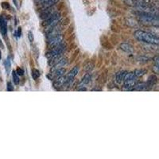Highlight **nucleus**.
I'll return each mask as SVG.
<instances>
[{
	"mask_svg": "<svg viewBox=\"0 0 159 159\" xmlns=\"http://www.w3.org/2000/svg\"><path fill=\"white\" fill-rule=\"evenodd\" d=\"M134 36L139 42H143L150 45H158L159 43V39L157 35L150 32L137 30L134 33Z\"/></svg>",
	"mask_w": 159,
	"mask_h": 159,
	"instance_id": "1",
	"label": "nucleus"
},
{
	"mask_svg": "<svg viewBox=\"0 0 159 159\" xmlns=\"http://www.w3.org/2000/svg\"><path fill=\"white\" fill-rule=\"evenodd\" d=\"M60 20H61V15H60V13H53L49 18L45 20V22H44L43 25L45 27V31L48 32L51 29L57 26L58 22H60Z\"/></svg>",
	"mask_w": 159,
	"mask_h": 159,
	"instance_id": "2",
	"label": "nucleus"
},
{
	"mask_svg": "<svg viewBox=\"0 0 159 159\" xmlns=\"http://www.w3.org/2000/svg\"><path fill=\"white\" fill-rule=\"evenodd\" d=\"M137 79L138 77L134 75V72H127L123 81V88L125 90L131 91L134 85L137 84Z\"/></svg>",
	"mask_w": 159,
	"mask_h": 159,
	"instance_id": "3",
	"label": "nucleus"
},
{
	"mask_svg": "<svg viewBox=\"0 0 159 159\" xmlns=\"http://www.w3.org/2000/svg\"><path fill=\"white\" fill-rule=\"evenodd\" d=\"M140 20L143 23L146 24H150L153 25H158V19H157V15H154V14L151 13H146L143 12V14L139 15Z\"/></svg>",
	"mask_w": 159,
	"mask_h": 159,
	"instance_id": "4",
	"label": "nucleus"
},
{
	"mask_svg": "<svg viewBox=\"0 0 159 159\" xmlns=\"http://www.w3.org/2000/svg\"><path fill=\"white\" fill-rule=\"evenodd\" d=\"M63 36H62L61 34L56 35V36L52 37V38H49V41H48V45H49V49H52V48H55L58 45H61L63 43Z\"/></svg>",
	"mask_w": 159,
	"mask_h": 159,
	"instance_id": "5",
	"label": "nucleus"
},
{
	"mask_svg": "<svg viewBox=\"0 0 159 159\" xmlns=\"http://www.w3.org/2000/svg\"><path fill=\"white\" fill-rule=\"evenodd\" d=\"M67 77H66V75L65 76H60V77H58L57 79L55 80L54 82H53V86H54L56 89H61V88L64 87L65 85H67Z\"/></svg>",
	"mask_w": 159,
	"mask_h": 159,
	"instance_id": "6",
	"label": "nucleus"
},
{
	"mask_svg": "<svg viewBox=\"0 0 159 159\" xmlns=\"http://www.w3.org/2000/svg\"><path fill=\"white\" fill-rule=\"evenodd\" d=\"M53 13L55 12L53 11V10H52V7L45 8V9H42V13H41V15H40V18L43 20H46L47 18H49Z\"/></svg>",
	"mask_w": 159,
	"mask_h": 159,
	"instance_id": "7",
	"label": "nucleus"
},
{
	"mask_svg": "<svg viewBox=\"0 0 159 159\" xmlns=\"http://www.w3.org/2000/svg\"><path fill=\"white\" fill-rule=\"evenodd\" d=\"M78 72H79V67H78V66H75V67L73 68V69H72L67 75H66V77H67V80H68L67 84H70L71 82L73 80V79H74V78L76 77V75H77Z\"/></svg>",
	"mask_w": 159,
	"mask_h": 159,
	"instance_id": "8",
	"label": "nucleus"
},
{
	"mask_svg": "<svg viewBox=\"0 0 159 159\" xmlns=\"http://www.w3.org/2000/svg\"><path fill=\"white\" fill-rule=\"evenodd\" d=\"M0 32L2 36H6L7 34V25L5 18L2 15L0 16Z\"/></svg>",
	"mask_w": 159,
	"mask_h": 159,
	"instance_id": "9",
	"label": "nucleus"
},
{
	"mask_svg": "<svg viewBox=\"0 0 159 159\" xmlns=\"http://www.w3.org/2000/svg\"><path fill=\"white\" fill-rule=\"evenodd\" d=\"M67 63V59H65V58H63V59H60L56 64H54V67H52V69H51V72H54L55 71H57V69H61L66 65Z\"/></svg>",
	"mask_w": 159,
	"mask_h": 159,
	"instance_id": "10",
	"label": "nucleus"
},
{
	"mask_svg": "<svg viewBox=\"0 0 159 159\" xmlns=\"http://www.w3.org/2000/svg\"><path fill=\"white\" fill-rule=\"evenodd\" d=\"M157 77H156L155 76H154V75L150 76V77L148 78V80H147V82L146 83L147 89H150V88L154 87V85L157 83Z\"/></svg>",
	"mask_w": 159,
	"mask_h": 159,
	"instance_id": "11",
	"label": "nucleus"
},
{
	"mask_svg": "<svg viewBox=\"0 0 159 159\" xmlns=\"http://www.w3.org/2000/svg\"><path fill=\"white\" fill-rule=\"evenodd\" d=\"M120 49H121L122 50L124 51V52H127V53H130V54H131V53L134 52V49H133V47H132L130 45L127 43L121 44V45H120Z\"/></svg>",
	"mask_w": 159,
	"mask_h": 159,
	"instance_id": "12",
	"label": "nucleus"
},
{
	"mask_svg": "<svg viewBox=\"0 0 159 159\" xmlns=\"http://www.w3.org/2000/svg\"><path fill=\"white\" fill-rule=\"evenodd\" d=\"M127 72H119L116 76V80L118 84H121L124 81L125 76L127 75Z\"/></svg>",
	"mask_w": 159,
	"mask_h": 159,
	"instance_id": "13",
	"label": "nucleus"
},
{
	"mask_svg": "<svg viewBox=\"0 0 159 159\" xmlns=\"http://www.w3.org/2000/svg\"><path fill=\"white\" fill-rule=\"evenodd\" d=\"M91 79H92V76H91V75L89 74V73H87V74L84 76V78L82 79L81 82H80V84H79V86L80 87H84V85H87L90 83Z\"/></svg>",
	"mask_w": 159,
	"mask_h": 159,
	"instance_id": "14",
	"label": "nucleus"
},
{
	"mask_svg": "<svg viewBox=\"0 0 159 159\" xmlns=\"http://www.w3.org/2000/svg\"><path fill=\"white\" fill-rule=\"evenodd\" d=\"M147 90V86H146V83H139L136 84L134 86V88L131 89V91H143Z\"/></svg>",
	"mask_w": 159,
	"mask_h": 159,
	"instance_id": "15",
	"label": "nucleus"
},
{
	"mask_svg": "<svg viewBox=\"0 0 159 159\" xmlns=\"http://www.w3.org/2000/svg\"><path fill=\"white\" fill-rule=\"evenodd\" d=\"M59 2V0H48L47 2L44 3L43 5L42 6V9H45V8L50 7H53L55 4H57Z\"/></svg>",
	"mask_w": 159,
	"mask_h": 159,
	"instance_id": "16",
	"label": "nucleus"
},
{
	"mask_svg": "<svg viewBox=\"0 0 159 159\" xmlns=\"http://www.w3.org/2000/svg\"><path fill=\"white\" fill-rule=\"evenodd\" d=\"M65 72V69H63V68H61V69H57V71H55L54 72H52V73H51V74H53V76H52V77H60V76H63L64 73Z\"/></svg>",
	"mask_w": 159,
	"mask_h": 159,
	"instance_id": "17",
	"label": "nucleus"
},
{
	"mask_svg": "<svg viewBox=\"0 0 159 159\" xmlns=\"http://www.w3.org/2000/svg\"><path fill=\"white\" fill-rule=\"evenodd\" d=\"M134 73L137 77H141L147 73V71L144 70V69H137V70L134 71Z\"/></svg>",
	"mask_w": 159,
	"mask_h": 159,
	"instance_id": "18",
	"label": "nucleus"
},
{
	"mask_svg": "<svg viewBox=\"0 0 159 159\" xmlns=\"http://www.w3.org/2000/svg\"><path fill=\"white\" fill-rule=\"evenodd\" d=\"M4 65H5L6 68V71L7 72H9L10 70H11V61H10V58H7L5 60V61H4Z\"/></svg>",
	"mask_w": 159,
	"mask_h": 159,
	"instance_id": "19",
	"label": "nucleus"
},
{
	"mask_svg": "<svg viewBox=\"0 0 159 159\" xmlns=\"http://www.w3.org/2000/svg\"><path fill=\"white\" fill-rule=\"evenodd\" d=\"M32 72L31 75H32V77L34 80H37L40 76V72L38 70V69H33L32 72Z\"/></svg>",
	"mask_w": 159,
	"mask_h": 159,
	"instance_id": "20",
	"label": "nucleus"
},
{
	"mask_svg": "<svg viewBox=\"0 0 159 159\" xmlns=\"http://www.w3.org/2000/svg\"><path fill=\"white\" fill-rule=\"evenodd\" d=\"M12 76H13V81L15 84H19V77H18V75L17 74L15 71H13L12 72Z\"/></svg>",
	"mask_w": 159,
	"mask_h": 159,
	"instance_id": "21",
	"label": "nucleus"
},
{
	"mask_svg": "<svg viewBox=\"0 0 159 159\" xmlns=\"http://www.w3.org/2000/svg\"><path fill=\"white\" fill-rule=\"evenodd\" d=\"M154 63H155V66H154V68H155V72H158V57H155V60H154Z\"/></svg>",
	"mask_w": 159,
	"mask_h": 159,
	"instance_id": "22",
	"label": "nucleus"
},
{
	"mask_svg": "<svg viewBox=\"0 0 159 159\" xmlns=\"http://www.w3.org/2000/svg\"><path fill=\"white\" fill-rule=\"evenodd\" d=\"M48 0H34V2L36 4H38V5H43L44 3L47 2Z\"/></svg>",
	"mask_w": 159,
	"mask_h": 159,
	"instance_id": "23",
	"label": "nucleus"
},
{
	"mask_svg": "<svg viewBox=\"0 0 159 159\" xmlns=\"http://www.w3.org/2000/svg\"><path fill=\"white\" fill-rule=\"evenodd\" d=\"M16 73L18 75V76H23L24 71L22 70L21 68H18V69H17V71H16Z\"/></svg>",
	"mask_w": 159,
	"mask_h": 159,
	"instance_id": "24",
	"label": "nucleus"
},
{
	"mask_svg": "<svg viewBox=\"0 0 159 159\" xmlns=\"http://www.w3.org/2000/svg\"><path fill=\"white\" fill-rule=\"evenodd\" d=\"M28 38H29L30 42H32L33 41H34V36H33L32 31H30V32L28 33Z\"/></svg>",
	"mask_w": 159,
	"mask_h": 159,
	"instance_id": "25",
	"label": "nucleus"
},
{
	"mask_svg": "<svg viewBox=\"0 0 159 159\" xmlns=\"http://www.w3.org/2000/svg\"><path fill=\"white\" fill-rule=\"evenodd\" d=\"M2 7L5 10H7L10 8V5L7 2H2Z\"/></svg>",
	"mask_w": 159,
	"mask_h": 159,
	"instance_id": "26",
	"label": "nucleus"
},
{
	"mask_svg": "<svg viewBox=\"0 0 159 159\" xmlns=\"http://www.w3.org/2000/svg\"><path fill=\"white\" fill-rule=\"evenodd\" d=\"M7 90L9 91V92L14 91V88H13V86H12V84H11V82H9V83L7 84Z\"/></svg>",
	"mask_w": 159,
	"mask_h": 159,
	"instance_id": "27",
	"label": "nucleus"
},
{
	"mask_svg": "<svg viewBox=\"0 0 159 159\" xmlns=\"http://www.w3.org/2000/svg\"><path fill=\"white\" fill-rule=\"evenodd\" d=\"M15 34L17 35V36L18 37H21V34H22V30H21V28H18V34Z\"/></svg>",
	"mask_w": 159,
	"mask_h": 159,
	"instance_id": "28",
	"label": "nucleus"
},
{
	"mask_svg": "<svg viewBox=\"0 0 159 159\" xmlns=\"http://www.w3.org/2000/svg\"><path fill=\"white\" fill-rule=\"evenodd\" d=\"M14 1V2H15V6H16L17 7H18V2H17V0H13Z\"/></svg>",
	"mask_w": 159,
	"mask_h": 159,
	"instance_id": "29",
	"label": "nucleus"
},
{
	"mask_svg": "<svg viewBox=\"0 0 159 159\" xmlns=\"http://www.w3.org/2000/svg\"><path fill=\"white\" fill-rule=\"evenodd\" d=\"M87 90V89H85V88H83V89H79V91H86Z\"/></svg>",
	"mask_w": 159,
	"mask_h": 159,
	"instance_id": "30",
	"label": "nucleus"
},
{
	"mask_svg": "<svg viewBox=\"0 0 159 159\" xmlns=\"http://www.w3.org/2000/svg\"><path fill=\"white\" fill-rule=\"evenodd\" d=\"M2 58V54H1V51H0V60Z\"/></svg>",
	"mask_w": 159,
	"mask_h": 159,
	"instance_id": "31",
	"label": "nucleus"
}]
</instances>
